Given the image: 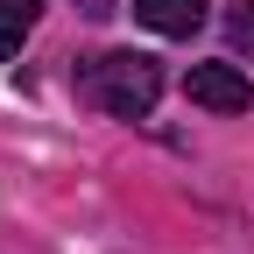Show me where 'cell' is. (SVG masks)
<instances>
[{"label":"cell","instance_id":"obj_6","mask_svg":"<svg viewBox=\"0 0 254 254\" xmlns=\"http://www.w3.org/2000/svg\"><path fill=\"white\" fill-rule=\"evenodd\" d=\"M78 7H85L92 21H106V14H113V0H78Z\"/></svg>","mask_w":254,"mask_h":254},{"label":"cell","instance_id":"obj_1","mask_svg":"<svg viewBox=\"0 0 254 254\" xmlns=\"http://www.w3.org/2000/svg\"><path fill=\"white\" fill-rule=\"evenodd\" d=\"M85 99L113 120H148L155 99H163V64L141 50H113L99 64H85Z\"/></svg>","mask_w":254,"mask_h":254},{"label":"cell","instance_id":"obj_3","mask_svg":"<svg viewBox=\"0 0 254 254\" xmlns=\"http://www.w3.org/2000/svg\"><path fill=\"white\" fill-rule=\"evenodd\" d=\"M212 0H134V21L155 28V36H198Z\"/></svg>","mask_w":254,"mask_h":254},{"label":"cell","instance_id":"obj_5","mask_svg":"<svg viewBox=\"0 0 254 254\" xmlns=\"http://www.w3.org/2000/svg\"><path fill=\"white\" fill-rule=\"evenodd\" d=\"M226 43H233V50H247V57H254V0H240V7H233V14H226Z\"/></svg>","mask_w":254,"mask_h":254},{"label":"cell","instance_id":"obj_2","mask_svg":"<svg viewBox=\"0 0 254 254\" xmlns=\"http://www.w3.org/2000/svg\"><path fill=\"white\" fill-rule=\"evenodd\" d=\"M184 92H190V106H205V113H247L254 106V85H247L240 64H190Z\"/></svg>","mask_w":254,"mask_h":254},{"label":"cell","instance_id":"obj_4","mask_svg":"<svg viewBox=\"0 0 254 254\" xmlns=\"http://www.w3.org/2000/svg\"><path fill=\"white\" fill-rule=\"evenodd\" d=\"M36 14H43V0H0V57H14V50L28 43Z\"/></svg>","mask_w":254,"mask_h":254}]
</instances>
